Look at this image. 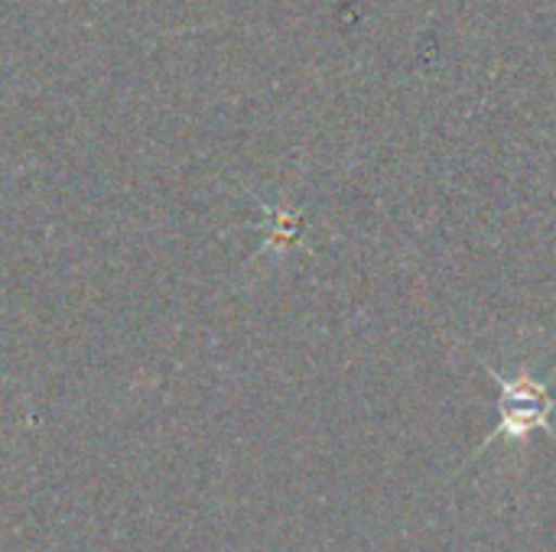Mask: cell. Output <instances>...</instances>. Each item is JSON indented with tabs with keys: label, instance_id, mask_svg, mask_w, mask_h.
<instances>
[{
	"label": "cell",
	"instance_id": "1",
	"mask_svg": "<svg viewBox=\"0 0 556 552\" xmlns=\"http://www.w3.org/2000/svg\"><path fill=\"white\" fill-rule=\"evenodd\" d=\"M489 374L502 384V426L492 439H502V436L521 439L531 429H551L556 397H551V390L541 381H534V377L508 381L495 368H489Z\"/></svg>",
	"mask_w": 556,
	"mask_h": 552
}]
</instances>
